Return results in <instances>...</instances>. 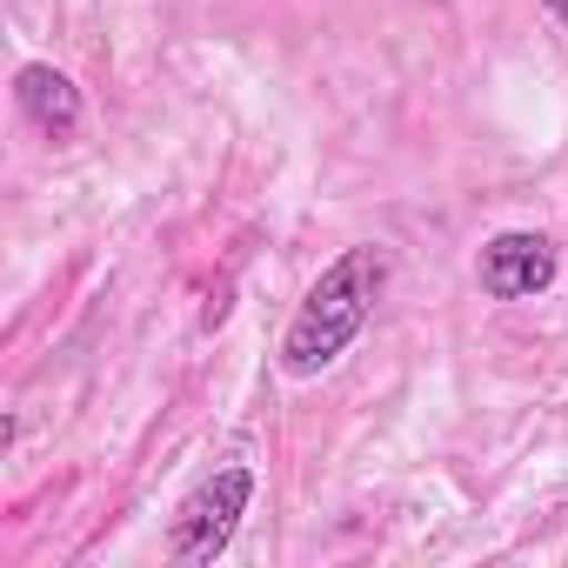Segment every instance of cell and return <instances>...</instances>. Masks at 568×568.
I'll return each mask as SVG.
<instances>
[{
	"instance_id": "obj_2",
	"label": "cell",
	"mask_w": 568,
	"mask_h": 568,
	"mask_svg": "<svg viewBox=\"0 0 568 568\" xmlns=\"http://www.w3.org/2000/svg\"><path fill=\"white\" fill-rule=\"evenodd\" d=\"M247 508H254V468H247V462L214 468V475L174 508V521H168V555H174V561H214V555L234 541V528H241Z\"/></svg>"
},
{
	"instance_id": "obj_1",
	"label": "cell",
	"mask_w": 568,
	"mask_h": 568,
	"mask_svg": "<svg viewBox=\"0 0 568 568\" xmlns=\"http://www.w3.org/2000/svg\"><path fill=\"white\" fill-rule=\"evenodd\" d=\"M382 288H388V254H382L375 241L342 247V254L315 274V288L302 295L288 335H281V375H288V382L328 375V368L355 348V335L368 328Z\"/></svg>"
},
{
	"instance_id": "obj_5",
	"label": "cell",
	"mask_w": 568,
	"mask_h": 568,
	"mask_svg": "<svg viewBox=\"0 0 568 568\" xmlns=\"http://www.w3.org/2000/svg\"><path fill=\"white\" fill-rule=\"evenodd\" d=\"M541 8H548V14H555V21H568V0H541Z\"/></svg>"
},
{
	"instance_id": "obj_3",
	"label": "cell",
	"mask_w": 568,
	"mask_h": 568,
	"mask_svg": "<svg viewBox=\"0 0 568 568\" xmlns=\"http://www.w3.org/2000/svg\"><path fill=\"white\" fill-rule=\"evenodd\" d=\"M555 274H561V254L548 234L535 227H501L481 241V261H475V281H481V295L488 302H528L541 288H555Z\"/></svg>"
},
{
	"instance_id": "obj_4",
	"label": "cell",
	"mask_w": 568,
	"mask_h": 568,
	"mask_svg": "<svg viewBox=\"0 0 568 568\" xmlns=\"http://www.w3.org/2000/svg\"><path fill=\"white\" fill-rule=\"evenodd\" d=\"M14 108H21L48 141H68V134L81 128V88H74L61 68H48V61H28V68L14 74Z\"/></svg>"
}]
</instances>
